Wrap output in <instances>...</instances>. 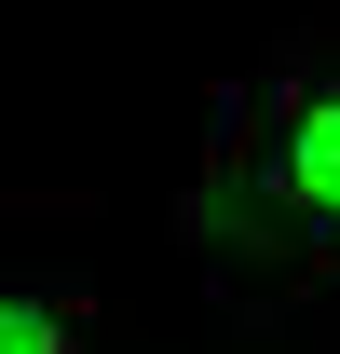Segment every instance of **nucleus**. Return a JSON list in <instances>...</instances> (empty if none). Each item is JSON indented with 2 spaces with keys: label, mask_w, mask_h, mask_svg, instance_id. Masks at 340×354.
Here are the masks:
<instances>
[{
  "label": "nucleus",
  "mask_w": 340,
  "mask_h": 354,
  "mask_svg": "<svg viewBox=\"0 0 340 354\" xmlns=\"http://www.w3.org/2000/svg\"><path fill=\"white\" fill-rule=\"evenodd\" d=\"M205 232L218 245L340 259V68H272V82H245L232 109H218Z\"/></svg>",
  "instance_id": "nucleus-1"
},
{
  "label": "nucleus",
  "mask_w": 340,
  "mask_h": 354,
  "mask_svg": "<svg viewBox=\"0 0 340 354\" xmlns=\"http://www.w3.org/2000/svg\"><path fill=\"white\" fill-rule=\"evenodd\" d=\"M0 354H95V327L55 286H0Z\"/></svg>",
  "instance_id": "nucleus-2"
}]
</instances>
